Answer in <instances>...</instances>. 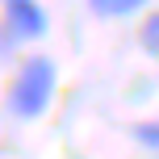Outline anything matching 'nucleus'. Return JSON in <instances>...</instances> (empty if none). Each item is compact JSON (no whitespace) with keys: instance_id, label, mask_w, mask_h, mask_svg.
Masks as SVG:
<instances>
[{"instance_id":"nucleus-3","label":"nucleus","mask_w":159,"mask_h":159,"mask_svg":"<svg viewBox=\"0 0 159 159\" xmlns=\"http://www.w3.org/2000/svg\"><path fill=\"white\" fill-rule=\"evenodd\" d=\"M147 4H151V0H88V8H92L96 17H105V21H117V17H134V13H143Z\"/></svg>"},{"instance_id":"nucleus-2","label":"nucleus","mask_w":159,"mask_h":159,"mask_svg":"<svg viewBox=\"0 0 159 159\" xmlns=\"http://www.w3.org/2000/svg\"><path fill=\"white\" fill-rule=\"evenodd\" d=\"M50 25L46 8L38 0H4V30L13 34V42H34L42 38Z\"/></svg>"},{"instance_id":"nucleus-4","label":"nucleus","mask_w":159,"mask_h":159,"mask_svg":"<svg viewBox=\"0 0 159 159\" xmlns=\"http://www.w3.org/2000/svg\"><path fill=\"white\" fill-rule=\"evenodd\" d=\"M138 42H143V50L151 59H159V13H151L143 21V30H138Z\"/></svg>"},{"instance_id":"nucleus-1","label":"nucleus","mask_w":159,"mask_h":159,"mask_svg":"<svg viewBox=\"0 0 159 159\" xmlns=\"http://www.w3.org/2000/svg\"><path fill=\"white\" fill-rule=\"evenodd\" d=\"M55 84H59V67L55 59L46 55H30L13 75V88H8V113L21 121H34L50 109L55 101Z\"/></svg>"},{"instance_id":"nucleus-5","label":"nucleus","mask_w":159,"mask_h":159,"mask_svg":"<svg viewBox=\"0 0 159 159\" xmlns=\"http://www.w3.org/2000/svg\"><path fill=\"white\" fill-rule=\"evenodd\" d=\"M134 143H143L147 151H155V155H159V117L138 121V126H134Z\"/></svg>"}]
</instances>
